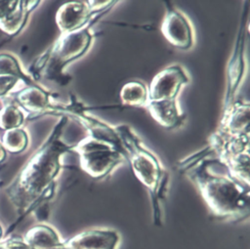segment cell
<instances>
[{
    "mask_svg": "<svg viewBox=\"0 0 250 249\" xmlns=\"http://www.w3.org/2000/svg\"><path fill=\"white\" fill-rule=\"evenodd\" d=\"M69 119L61 116L42 145L16 175L5 192L20 213L21 219L50 200L56 190V179L62 168V157L72 151L74 145L64 142L62 135Z\"/></svg>",
    "mask_w": 250,
    "mask_h": 249,
    "instance_id": "cell-1",
    "label": "cell"
},
{
    "mask_svg": "<svg viewBox=\"0 0 250 249\" xmlns=\"http://www.w3.org/2000/svg\"><path fill=\"white\" fill-rule=\"evenodd\" d=\"M212 151L207 146L199 154L182 163L184 172L196 186L209 210L216 218L237 222L249 217L250 189L246 185L233 178L229 171H215L216 159L206 157Z\"/></svg>",
    "mask_w": 250,
    "mask_h": 249,
    "instance_id": "cell-2",
    "label": "cell"
},
{
    "mask_svg": "<svg viewBox=\"0 0 250 249\" xmlns=\"http://www.w3.org/2000/svg\"><path fill=\"white\" fill-rule=\"evenodd\" d=\"M114 128L120 138L127 162L131 164L133 173L149 191L153 224L160 227L162 225L160 203L165 199L169 175L156 155L144 145L142 140L130 126L121 124Z\"/></svg>",
    "mask_w": 250,
    "mask_h": 249,
    "instance_id": "cell-3",
    "label": "cell"
},
{
    "mask_svg": "<svg viewBox=\"0 0 250 249\" xmlns=\"http://www.w3.org/2000/svg\"><path fill=\"white\" fill-rule=\"evenodd\" d=\"M90 24L82 29L62 33L60 37L36 60L30 71L33 76H44L47 79L56 81L65 86L70 81L64 68L84 56L91 47L94 36Z\"/></svg>",
    "mask_w": 250,
    "mask_h": 249,
    "instance_id": "cell-4",
    "label": "cell"
},
{
    "mask_svg": "<svg viewBox=\"0 0 250 249\" xmlns=\"http://www.w3.org/2000/svg\"><path fill=\"white\" fill-rule=\"evenodd\" d=\"M72 151L78 153L81 169L97 180L107 177L117 166L127 162L122 145H115L90 136L74 144Z\"/></svg>",
    "mask_w": 250,
    "mask_h": 249,
    "instance_id": "cell-5",
    "label": "cell"
},
{
    "mask_svg": "<svg viewBox=\"0 0 250 249\" xmlns=\"http://www.w3.org/2000/svg\"><path fill=\"white\" fill-rule=\"evenodd\" d=\"M248 17V2L242 12L241 21L236 35L232 54L227 68V89L224 99L223 110L231 105L235 100V95L240 88L245 72V41H246V21Z\"/></svg>",
    "mask_w": 250,
    "mask_h": 249,
    "instance_id": "cell-6",
    "label": "cell"
},
{
    "mask_svg": "<svg viewBox=\"0 0 250 249\" xmlns=\"http://www.w3.org/2000/svg\"><path fill=\"white\" fill-rule=\"evenodd\" d=\"M189 82V76L180 64L160 70L151 80L147 102H176L182 88Z\"/></svg>",
    "mask_w": 250,
    "mask_h": 249,
    "instance_id": "cell-7",
    "label": "cell"
},
{
    "mask_svg": "<svg viewBox=\"0 0 250 249\" xmlns=\"http://www.w3.org/2000/svg\"><path fill=\"white\" fill-rule=\"evenodd\" d=\"M94 10L89 1H71L62 4L56 13V22L62 33L73 32L94 24L108 10Z\"/></svg>",
    "mask_w": 250,
    "mask_h": 249,
    "instance_id": "cell-8",
    "label": "cell"
},
{
    "mask_svg": "<svg viewBox=\"0 0 250 249\" xmlns=\"http://www.w3.org/2000/svg\"><path fill=\"white\" fill-rule=\"evenodd\" d=\"M165 15L161 23V33L166 40L180 50H188L194 44L193 27L188 18L169 1L164 2Z\"/></svg>",
    "mask_w": 250,
    "mask_h": 249,
    "instance_id": "cell-9",
    "label": "cell"
},
{
    "mask_svg": "<svg viewBox=\"0 0 250 249\" xmlns=\"http://www.w3.org/2000/svg\"><path fill=\"white\" fill-rule=\"evenodd\" d=\"M52 94L37 83L29 85L12 95L14 102L20 108L27 112L28 119H34L49 114L54 103Z\"/></svg>",
    "mask_w": 250,
    "mask_h": 249,
    "instance_id": "cell-10",
    "label": "cell"
},
{
    "mask_svg": "<svg viewBox=\"0 0 250 249\" xmlns=\"http://www.w3.org/2000/svg\"><path fill=\"white\" fill-rule=\"evenodd\" d=\"M118 231L111 228H89L64 240V249H117Z\"/></svg>",
    "mask_w": 250,
    "mask_h": 249,
    "instance_id": "cell-11",
    "label": "cell"
},
{
    "mask_svg": "<svg viewBox=\"0 0 250 249\" xmlns=\"http://www.w3.org/2000/svg\"><path fill=\"white\" fill-rule=\"evenodd\" d=\"M249 112L248 103L235 101L223 110V116L217 129L229 135L249 134Z\"/></svg>",
    "mask_w": 250,
    "mask_h": 249,
    "instance_id": "cell-12",
    "label": "cell"
},
{
    "mask_svg": "<svg viewBox=\"0 0 250 249\" xmlns=\"http://www.w3.org/2000/svg\"><path fill=\"white\" fill-rule=\"evenodd\" d=\"M22 239L31 249H64V240L56 228L47 224L31 227Z\"/></svg>",
    "mask_w": 250,
    "mask_h": 249,
    "instance_id": "cell-13",
    "label": "cell"
},
{
    "mask_svg": "<svg viewBox=\"0 0 250 249\" xmlns=\"http://www.w3.org/2000/svg\"><path fill=\"white\" fill-rule=\"evenodd\" d=\"M146 108L159 125L168 130L181 127L186 120V115L179 108L177 101L147 102Z\"/></svg>",
    "mask_w": 250,
    "mask_h": 249,
    "instance_id": "cell-14",
    "label": "cell"
},
{
    "mask_svg": "<svg viewBox=\"0 0 250 249\" xmlns=\"http://www.w3.org/2000/svg\"><path fill=\"white\" fill-rule=\"evenodd\" d=\"M40 4V1H19L18 6L5 18L0 19V30L15 37L24 27L29 14Z\"/></svg>",
    "mask_w": 250,
    "mask_h": 249,
    "instance_id": "cell-15",
    "label": "cell"
},
{
    "mask_svg": "<svg viewBox=\"0 0 250 249\" xmlns=\"http://www.w3.org/2000/svg\"><path fill=\"white\" fill-rule=\"evenodd\" d=\"M122 103L128 106L146 107L148 100L147 86L141 81H130L120 91Z\"/></svg>",
    "mask_w": 250,
    "mask_h": 249,
    "instance_id": "cell-16",
    "label": "cell"
},
{
    "mask_svg": "<svg viewBox=\"0 0 250 249\" xmlns=\"http://www.w3.org/2000/svg\"><path fill=\"white\" fill-rule=\"evenodd\" d=\"M0 75L17 77L26 86L36 84L32 77L23 72L19 61L10 54H0Z\"/></svg>",
    "mask_w": 250,
    "mask_h": 249,
    "instance_id": "cell-17",
    "label": "cell"
},
{
    "mask_svg": "<svg viewBox=\"0 0 250 249\" xmlns=\"http://www.w3.org/2000/svg\"><path fill=\"white\" fill-rule=\"evenodd\" d=\"M28 135L21 128L5 131L2 136V145L6 151L11 153H21L28 145Z\"/></svg>",
    "mask_w": 250,
    "mask_h": 249,
    "instance_id": "cell-18",
    "label": "cell"
},
{
    "mask_svg": "<svg viewBox=\"0 0 250 249\" xmlns=\"http://www.w3.org/2000/svg\"><path fill=\"white\" fill-rule=\"evenodd\" d=\"M24 119V114L18 105L7 104L0 109V130L5 132L11 129L21 128Z\"/></svg>",
    "mask_w": 250,
    "mask_h": 249,
    "instance_id": "cell-19",
    "label": "cell"
},
{
    "mask_svg": "<svg viewBox=\"0 0 250 249\" xmlns=\"http://www.w3.org/2000/svg\"><path fill=\"white\" fill-rule=\"evenodd\" d=\"M1 249H31L22 239V237L18 236H11L6 238L5 240L2 239L0 242Z\"/></svg>",
    "mask_w": 250,
    "mask_h": 249,
    "instance_id": "cell-20",
    "label": "cell"
},
{
    "mask_svg": "<svg viewBox=\"0 0 250 249\" xmlns=\"http://www.w3.org/2000/svg\"><path fill=\"white\" fill-rule=\"evenodd\" d=\"M19 81L21 80L17 77L0 75V97H4L9 93H12V90Z\"/></svg>",
    "mask_w": 250,
    "mask_h": 249,
    "instance_id": "cell-21",
    "label": "cell"
},
{
    "mask_svg": "<svg viewBox=\"0 0 250 249\" xmlns=\"http://www.w3.org/2000/svg\"><path fill=\"white\" fill-rule=\"evenodd\" d=\"M19 1H0V19L8 16L16 9Z\"/></svg>",
    "mask_w": 250,
    "mask_h": 249,
    "instance_id": "cell-22",
    "label": "cell"
},
{
    "mask_svg": "<svg viewBox=\"0 0 250 249\" xmlns=\"http://www.w3.org/2000/svg\"><path fill=\"white\" fill-rule=\"evenodd\" d=\"M5 158H6V150L0 142V163H2L5 160Z\"/></svg>",
    "mask_w": 250,
    "mask_h": 249,
    "instance_id": "cell-23",
    "label": "cell"
},
{
    "mask_svg": "<svg viewBox=\"0 0 250 249\" xmlns=\"http://www.w3.org/2000/svg\"><path fill=\"white\" fill-rule=\"evenodd\" d=\"M2 239H3V230H2V228L0 226V242H1Z\"/></svg>",
    "mask_w": 250,
    "mask_h": 249,
    "instance_id": "cell-24",
    "label": "cell"
},
{
    "mask_svg": "<svg viewBox=\"0 0 250 249\" xmlns=\"http://www.w3.org/2000/svg\"><path fill=\"white\" fill-rule=\"evenodd\" d=\"M9 40H10V39H8V40H4V41H2V42H1V43H0V47H1V46H2V45H4V44H5V43H6V42H8V41H9Z\"/></svg>",
    "mask_w": 250,
    "mask_h": 249,
    "instance_id": "cell-25",
    "label": "cell"
}]
</instances>
